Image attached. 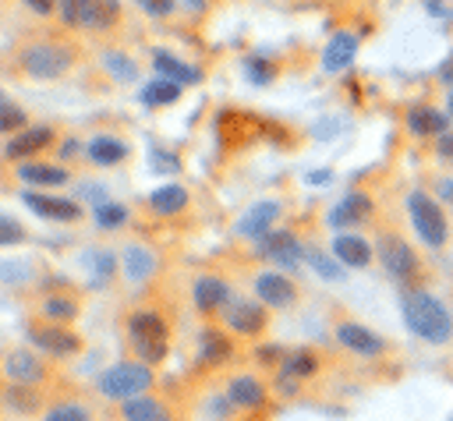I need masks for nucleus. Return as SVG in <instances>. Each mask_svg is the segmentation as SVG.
Wrapping results in <instances>:
<instances>
[{"mask_svg":"<svg viewBox=\"0 0 453 421\" xmlns=\"http://www.w3.org/2000/svg\"><path fill=\"white\" fill-rule=\"evenodd\" d=\"M400 311H403L407 329H411L418 340L435 343V347L449 343V336H453V315H449V308H446L435 294L418 290V287H407V290L400 294Z\"/></svg>","mask_w":453,"mask_h":421,"instance_id":"obj_1","label":"nucleus"},{"mask_svg":"<svg viewBox=\"0 0 453 421\" xmlns=\"http://www.w3.org/2000/svg\"><path fill=\"white\" fill-rule=\"evenodd\" d=\"M127 340L145 364H159L170 350V325L156 308H138L127 315Z\"/></svg>","mask_w":453,"mask_h":421,"instance_id":"obj_2","label":"nucleus"},{"mask_svg":"<svg viewBox=\"0 0 453 421\" xmlns=\"http://www.w3.org/2000/svg\"><path fill=\"white\" fill-rule=\"evenodd\" d=\"M149 389H152V364H145V361H117L99 371V393L106 400L124 403Z\"/></svg>","mask_w":453,"mask_h":421,"instance_id":"obj_3","label":"nucleus"},{"mask_svg":"<svg viewBox=\"0 0 453 421\" xmlns=\"http://www.w3.org/2000/svg\"><path fill=\"white\" fill-rule=\"evenodd\" d=\"M18 64H21V71H25L28 78L50 81V78H60V74L71 71L74 50H71L67 42H28V46L18 53Z\"/></svg>","mask_w":453,"mask_h":421,"instance_id":"obj_4","label":"nucleus"},{"mask_svg":"<svg viewBox=\"0 0 453 421\" xmlns=\"http://www.w3.org/2000/svg\"><path fill=\"white\" fill-rule=\"evenodd\" d=\"M407 212H411V223H414V233L421 237V244H428V248H442L446 244L449 226H446L442 205L428 191H411L407 195Z\"/></svg>","mask_w":453,"mask_h":421,"instance_id":"obj_5","label":"nucleus"},{"mask_svg":"<svg viewBox=\"0 0 453 421\" xmlns=\"http://www.w3.org/2000/svg\"><path fill=\"white\" fill-rule=\"evenodd\" d=\"M375 258L382 262V269L389 272V276H396V279H411V276H418V255H414V248L400 237V233H393V230H382L379 237H375Z\"/></svg>","mask_w":453,"mask_h":421,"instance_id":"obj_6","label":"nucleus"},{"mask_svg":"<svg viewBox=\"0 0 453 421\" xmlns=\"http://www.w3.org/2000/svg\"><path fill=\"white\" fill-rule=\"evenodd\" d=\"M25 333L32 340V347L50 354V357H74L81 350V336L67 325H57V322H28Z\"/></svg>","mask_w":453,"mask_h":421,"instance_id":"obj_7","label":"nucleus"},{"mask_svg":"<svg viewBox=\"0 0 453 421\" xmlns=\"http://www.w3.org/2000/svg\"><path fill=\"white\" fill-rule=\"evenodd\" d=\"M219 315H223L226 329H230V333H241V336H258V333L269 325V315H265V304H262V301L234 297Z\"/></svg>","mask_w":453,"mask_h":421,"instance_id":"obj_8","label":"nucleus"},{"mask_svg":"<svg viewBox=\"0 0 453 421\" xmlns=\"http://www.w3.org/2000/svg\"><path fill=\"white\" fill-rule=\"evenodd\" d=\"M4 375L7 382H18V386H39L46 382V361L32 350V347H14L4 354Z\"/></svg>","mask_w":453,"mask_h":421,"instance_id":"obj_9","label":"nucleus"},{"mask_svg":"<svg viewBox=\"0 0 453 421\" xmlns=\"http://www.w3.org/2000/svg\"><path fill=\"white\" fill-rule=\"evenodd\" d=\"M336 343H340L343 350L357 354V357H382V354L389 350V343H386L375 329H368V325H361V322H340V325H336Z\"/></svg>","mask_w":453,"mask_h":421,"instance_id":"obj_10","label":"nucleus"},{"mask_svg":"<svg viewBox=\"0 0 453 421\" xmlns=\"http://www.w3.org/2000/svg\"><path fill=\"white\" fill-rule=\"evenodd\" d=\"M223 396H226V403H230V407H237V410H262V407L269 403L265 382H262L258 375H251V371L234 375V379L226 382Z\"/></svg>","mask_w":453,"mask_h":421,"instance_id":"obj_11","label":"nucleus"},{"mask_svg":"<svg viewBox=\"0 0 453 421\" xmlns=\"http://www.w3.org/2000/svg\"><path fill=\"white\" fill-rule=\"evenodd\" d=\"M21 202H25L35 216H42V219H57V223H78V219L85 216V209H81L78 202H71V198H57V195H42V191H25Z\"/></svg>","mask_w":453,"mask_h":421,"instance_id":"obj_12","label":"nucleus"},{"mask_svg":"<svg viewBox=\"0 0 453 421\" xmlns=\"http://www.w3.org/2000/svg\"><path fill=\"white\" fill-rule=\"evenodd\" d=\"M255 248H258L262 258H269L276 265H297L301 262V251H304L301 241L290 230H269V233H262L255 241Z\"/></svg>","mask_w":453,"mask_h":421,"instance_id":"obj_13","label":"nucleus"},{"mask_svg":"<svg viewBox=\"0 0 453 421\" xmlns=\"http://www.w3.org/2000/svg\"><path fill=\"white\" fill-rule=\"evenodd\" d=\"M191 301H195V308H198L202 315H216V311H223V308L234 301V290H230V283L219 279V276H198V279L191 283Z\"/></svg>","mask_w":453,"mask_h":421,"instance_id":"obj_14","label":"nucleus"},{"mask_svg":"<svg viewBox=\"0 0 453 421\" xmlns=\"http://www.w3.org/2000/svg\"><path fill=\"white\" fill-rule=\"evenodd\" d=\"M251 287H255V297L265 308H290L297 301V287L283 272H258Z\"/></svg>","mask_w":453,"mask_h":421,"instance_id":"obj_15","label":"nucleus"},{"mask_svg":"<svg viewBox=\"0 0 453 421\" xmlns=\"http://www.w3.org/2000/svg\"><path fill=\"white\" fill-rule=\"evenodd\" d=\"M53 127H46V124H35V127H25V131H18L7 145H4V156L7 159H32L35 152H42V149H50L53 145Z\"/></svg>","mask_w":453,"mask_h":421,"instance_id":"obj_16","label":"nucleus"},{"mask_svg":"<svg viewBox=\"0 0 453 421\" xmlns=\"http://www.w3.org/2000/svg\"><path fill=\"white\" fill-rule=\"evenodd\" d=\"M120 417L124 421H177L173 410H170V403L159 400V396H152V393H142L134 400H124L120 403Z\"/></svg>","mask_w":453,"mask_h":421,"instance_id":"obj_17","label":"nucleus"},{"mask_svg":"<svg viewBox=\"0 0 453 421\" xmlns=\"http://www.w3.org/2000/svg\"><path fill=\"white\" fill-rule=\"evenodd\" d=\"M333 258L343 269H365L372 262V244L361 233H336L333 237Z\"/></svg>","mask_w":453,"mask_h":421,"instance_id":"obj_18","label":"nucleus"},{"mask_svg":"<svg viewBox=\"0 0 453 421\" xmlns=\"http://www.w3.org/2000/svg\"><path fill=\"white\" fill-rule=\"evenodd\" d=\"M230 357H234V340H230V333L219 329V325H205V329L198 333V361H202V364H223V361H230Z\"/></svg>","mask_w":453,"mask_h":421,"instance_id":"obj_19","label":"nucleus"},{"mask_svg":"<svg viewBox=\"0 0 453 421\" xmlns=\"http://www.w3.org/2000/svg\"><path fill=\"white\" fill-rule=\"evenodd\" d=\"M276 216H280V202H255V205L237 219V237H255V241H258L262 233L273 230Z\"/></svg>","mask_w":453,"mask_h":421,"instance_id":"obj_20","label":"nucleus"},{"mask_svg":"<svg viewBox=\"0 0 453 421\" xmlns=\"http://www.w3.org/2000/svg\"><path fill=\"white\" fill-rule=\"evenodd\" d=\"M120 269H124V276H127L131 283H145V279H152V276H156L159 258H156V251H152V248L131 244V248H124V255H120Z\"/></svg>","mask_w":453,"mask_h":421,"instance_id":"obj_21","label":"nucleus"},{"mask_svg":"<svg viewBox=\"0 0 453 421\" xmlns=\"http://www.w3.org/2000/svg\"><path fill=\"white\" fill-rule=\"evenodd\" d=\"M117 21H120V0H81V14H78L81 28L106 32Z\"/></svg>","mask_w":453,"mask_h":421,"instance_id":"obj_22","label":"nucleus"},{"mask_svg":"<svg viewBox=\"0 0 453 421\" xmlns=\"http://www.w3.org/2000/svg\"><path fill=\"white\" fill-rule=\"evenodd\" d=\"M276 371L283 375V382H287V379H290V382H304V379L319 375V354L308 350V347H294V350L283 354V361H280Z\"/></svg>","mask_w":453,"mask_h":421,"instance_id":"obj_23","label":"nucleus"},{"mask_svg":"<svg viewBox=\"0 0 453 421\" xmlns=\"http://www.w3.org/2000/svg\"><path fill=\"white\" fill-rule=\"evenodd\" d=\"M354 53H357V35H354V32H336V35L329 39L326 53H322V71L336 74V71L350 67Z\"/></svg>","mask_w":453,"mask_h":421,"instance_id":"obj_24","label":"nucleus"},{"mask_svg":"<svg viewBox=\"0 0 453 421\" xmlns=\"http://www.w3.org/2000/svg\"><path fill=\"white\" fill-rule=\"evenodd\" d=\"M407 131H414V134H421V138H428V134H446V131H449V117L439 113L435 106L418 103V106L407 110Z\"/></svg>","mask_w":453,"mask_h":421,"instance_id":"obj_25","label":"nucleus"},{"mask_svg":"<svg viewBox=\"0 0 453 421\" xmlns=\"http://www.w3.org/2000/svg\"><path fill=\"white\" fill-rule=\"evenodd\" d=\"M368 216H372V198L361 195V191H350V195H343V198L333 205L329 223H333V226H350V223H361V219H368Z\"/></svg>","mask_w":453,"mask_h":421,"instance_id":"obj_26","label":"nucleus"},{"mask_svg":"<svg viewBox=\"0 0 453 421\" xmlns=\"http://www.w3.org/2000/svg\"><path fill=\"white\" fill-rule=\"evenodd\" d=\"M85 156H88L96 166H117L120 159H127V142H120V138H113V134H96V138H88Z\"/></svg>","mask_w":453,"mask_h":421,"instance_id":"obj_27","label":"nucleus"},{"mask_svg":"<svg viewBox=\"0 0 453 421\" xmlns=\"http://www.w3.org/2000/svg\"><path fill=\"white\" fill-rule=\"evenodd\" d=\"M152 67L159 71V78H170V81H177V85H195V81L202 78L198 67L184 64L180 57H173V53H166V50H156V53H152Z\"/></svg>","mask_w":453,"mask_h":421,"instance_id":"obj_28","label":"nucleus"},{"mask_svg":"<svg viewBox=\"0 0 453 421\" xmlns=\"http://www.w3.org/2000/svg\"><path fill=\"white\" fill-rule=\"evenodd\" d=\"M18 177L25 180V184H32V188H60V184H67V170L64 166H53V163H21V170H18Z\"/></svg>","mask_w":453,"mask_h":421,"instance_id":"obj_29","label":"nucleus"},{"mask_svg":"<svg viewBox=\"0 0 453 421\" xmlns=\"http://www.w3.org/2000/svg\"><path fill=\"white\" fill-rule=\"evenodd\" d=\"M149 209L156 216H177V212L188 209V191L180 184H163V188H156L149 195Z\"/></svg>","mask_w":453,"mask_h":421,"instance_id":"obj_30","label":"nucleus"},{"mask_svg":"<svg viewBox=\"0 0 453 421\" xmlns=\"http://www.w3.org/2000/svg\"><path fill=\"white\" fill-rule=\"evenodd\" d=\"M0 400H4V407L14 410V414H35L39 403H42V396H39L35 386H18V382H7V386L0 389Z\"/></svg>","mask_w":453,"mask_h":421,"instance_id":"obj_31","label":"nucleus"},{"mask_svg":"<svg viewBox=\"0 0 453 421\" xmlns=\"http://www.w3.org/2000/svg\"><path fill=\"white\" fill-rule=\"evenodd\" d=\"M42 315L46 322H57V325H71L78 318V301L71 294H50L42 301Z\"/></svg>","mask_w":453,"mask_h":421,"instance_id":"obj_32","label":"nucleus"},{"mask_svg":"<svg viewBox=\"0 0 453 421\" xmlns=\"http://www.w3.org/2000/svg\"><path fill=\"white\" fill-rule=\"evenodd\" d=\"M177 99H180V85L170 81V78H156V81H149V85L142 88V103H145V106H170V103H177Z\"/></svg>","mask_w":453,"mask_h":421,"instance_id":"obj_33","label":"nucleus"},{"mask_svg":"<svg viewBox=\"0 0 453 421\" xmlns=\"http://www.w3.org/2000/svg\"><path fill=\"white\" fill-rule=\"evenodd\" d=\"M92 216H96V223H99L103 230H117V226L127 223V205H120V202H113V198H103L99 205H92Z\"/></svg>","mask_w":453,"mask_h":421,"instance_id":"obj_34","label":"nucleus"},{"mask_svg":"<svg viewBox=\"0 0 453 421\" xmlns=\"http://www.w3.org/2000/svg\"><path fill=\"white\" fill-rule=\"evenodd\" d=\"M42 421H96V417L81 400H60L42 414Z\"/></svg>","mask_w":453,"mask_h":421,"instance_id":"obj_35","label":"nucleus"},{"mask_svg":"<svg viewBox=\"0 0 453 421\" xmlns=\"http://www.w3.org/2000/svg\"><path fill=\"white\" fill-rule=\"evenodd\" d=\"M28 127V113L11 103V99H0V131H25Z\"/></svg>","mask_w":453,"mask_h":421,"instance_id":"obj_36","label":"nucleus"},{"mask_svg":"<svg viewBox=\"0 0 453 421\" xmlns=\"http://www.w3.org/2000/svg\"><path fill=\"white\" fill-rule=\"evenodd\" d=\"M32 276H35V269H32L28 262H21V258H11V262H4V265H0V283H4V287L28 283Z\"/></svg>","mask_w":453,"mask_h":421,"instance_id":"obj_37","label":"nucleus"},{"mask_svg":"<svg viewBox=\"0 0 453 421\" xmlns=\"http://www.w3.org/2000/svg\"><path fill=\"white\" fill-rule=\"evenodd\" d=\"M103 60H106V71H110L117 81H131V78L138 74V67H134L131 57H124V53H106Z\"/></svg>","mask_w":453,"mask_h":421,"instance_id":"obj_38","label":"nucleus"},{"mask_svg":"<svg viewBox=\"0 0 453 421\" xmlns=\"http://www.w3.org/2000/svg\"><path fill=\"white\" fill-rule=\"evenodd\" d=\"M311 265H315V272L322 279H343V265L326 251H311Z\"/></svg>","mask_w":453,"mask_h":421,"instance_id":"obj_39","label":"nucleus"},{"mask_svg":"<svg viewBox=\"0 0 453 421\" xmlns=\"http://www.w3.org/2000/svg\"><path fill=\"white\" fill-rule=\"evenodd\" d=\"M21 241H25V226H21L14 216H4V212H0V248L21 244Z\"/></svg>","mask_w":453,"mask_h":421,"instance_id":"obj_40","label":"nucleus"},{"mask_svg":"<svg viewBox=\"0 0 453 421\" xmlns=\"http://www.w3.org/2000/svg\"><path fill=\"white\" fill-rule=\"evenodd\" d=\"M244 71H248V78L258 81V85H269V81L276 78L273 64H269V60H258V57H248V60H244Z\"/></svg>","mask_w":453,"mask_h":421,"instance_id":"obj_41","label":"nucleus"},{"mask_svg":"<svg viewBox=\"0 0 453 421\" xmlns=\"http://www.w3.org/2000/svg\"><path fill=\"white\" fill-rule=\"evenodd\" d=\"M113 272H117V255L99 251V255H96V283H106Z\"/></svg>","mask_w":453,"mask_h":421,"instance_id":"obj_42","label":"nucleus"},{"mask_svg":"<svg viewBox=\"0 0 453 421\" xmlns=\"http://www.w3.org/2000/svg\"><path fill=\"white\" fill-rule=\"evenodd\" d=\"M57 14L64 25H78V14H81V0H57Z\"/></svg>","mask_w":453,"mask_h":421,"instance_id":"obj_43","label":"nucleus"},{"mask_svg":"<svg viewBox=\"0 0 453 421\" xmlns=\"http://www.w3.org/2000/svg\"><path fill=\"white\" fill-rule=\"evenodd\" d=\"M255 357H258L262 364H276V368H280V361H283V350H280L276 343H265L262 350H255Z\"/></svg>","mask_w":453,"mask_h":421,"instance_id":"obj_44","label":"nucleus"},{"mask_svg":"<svg viewBox=\"0 0 453 421\" xmlns=\"http://www.w3.org/2000/svg\"><path fill=\"white\" fill-rule=\"evenodd\" d=\"M152 18H166L170 11H173V0H138Z\"/></svg>","mask_w":453,"mask_h":421,"instance_id":"obj_45","label":"nucleus"},{"mask_svg":"<svg viewBox=\"0 0 453 421\" xmlns=\"http://www.w3.org/2000/svg\"><path fill=\"white\" fill-rule=\"evenodd\" d=\"M435 152H439L442 159H449V163H453V131L439 134V142H435Z\"/></svg>","mask_w":453,"mask_h":421,"instance_id":"obj_46","label":"nucleus"},{"mask_svg":"<svg viewBox=\"0 0 453 421\" xmlns=\"http://www.w3.org/2000/svg\"><path fill=\"white\" fill-rule=\"evenodd\" d=\"M35 14H50V11H57V0H25Z\"/></svg>","mask_w":453,"mask_h":421,"instance_id":"obj_47","label":"nucleus"},{"mask_svg":"<svg viewBox=\"0 0 453 421\" xmlns=\"http://www.w3.org/2000/svg\"><path fill=\"white\" fill-rule=\"evenodd\" d=\"M439 198H442V202H446V205H453V177H449V180H442V184H439Z\"/></svg>","mask_w":453,"mask_h":421,"instance_id":"obj_48","label":"nucleus"},{"mask_svg":"<svg viewBox=\"0 0 453 421\" xmlns=\"http://www.w3.org/2000/svg\"><path fill=\"white\" fill-rule=\"evenodd\" d=\"M184 4H188V7H195V11H202V7H205V0H184Z\"/></svg>","mask_w":453,"mask_h":421,"instance_id":"obj_49","label":"nucleus"},{"mask_svg":"<svg viewBox=\"0 0 453 421\" xmlns=\"http://www.w3.org/2000/svg\"><path fill=\"white\" fill-rule=\"evenodd\" d=\"M446 106H449V117H453V92L446 96Z\"/></svg>","mask_w":453,"mask_h":421,"instance_id":"obj_50","label":"nucleus"},{"mask_svg":"<svg viewBox=\"0 0 453 421\" xmlns=\"http://www.w3.org/2000/svg\"><path fill=\"white\" fill-rule=\"evenodd\" d=\"M449 272H453V255H449Z\"/></svg>","mask_w":453,"mask_h":421,"instance_id":"obj_51","label":"nucleus"},{"mask_svg":"<svg viewBox=\"0 0 453 421\" xmlns=\"http://www.w3.org/2000/svg\"><path fill=\"white\" fill-rule=\"evenodd\" d=\"M0 99H4V92H0Z\"/></svg>","mask_w":453,"mask_h":421,"instance_id":"obj_52","label":"nucleus"},{"mask_svg":"<svg viewBox=\"0 0 453 421\" xmlns=\"http://www.w3.org/2000/svg\"><path fill=\"white\" fill-rule=\"evenodd\" d=\"M0 357H4V350H0Z\"/></svg>","mask_w":453,"mask_h":421,"instance_id":"obj_53","label":"nucleus"},{"mask_svg":"<svg viewBox=\"0 0 453 421\" xmlns=\"http://www.w3.org/2000/svg\"><path fill=\"white\" fill-rule=\"evenodd\" d=\"M449 421H453V414H449Z\"/></svg>","mask_w":453,"mask_h":421,"instance_id":"obj_54","label":"nucleus"}]
</instances>
